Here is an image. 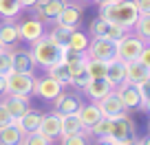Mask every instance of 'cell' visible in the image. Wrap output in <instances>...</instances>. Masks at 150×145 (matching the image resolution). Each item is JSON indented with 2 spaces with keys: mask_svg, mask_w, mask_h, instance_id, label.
<instances>
[{
  "mask_svg": "<svg viewBox=\"0 0 150 145\" xmlns=\"http://www.w3.org/2000/svg\"><path fill=\"white\" fill-rule=\"evenodd\" d=\"M7 95V79L5 75H0V97H5Z\"/></svg>",
  "mask_w": 150,
  "mask_h": 145,
  "instance_id": "cell-41",
  "label": "cell"
},
{
  "mask_svg": "<svg viewBox=\"0 0 150 145\" xmlns=\"http://www.w3.org/2000/svg\"><path fill=\"white\" fill-rule=\"evenodd\" d=\"M0 42L5 44L7 48L16 46V44L20 42V35H18V24L13 22V20H2L0 22Z\"/></svg>",
  "mask_w": 150,
  "mask_h": 145,
  "instance_id": "cell-20",
  "label": "cell"
},
{
  "mask_svg": "<svg viewBox=\"0 0 150 145\" xmlns=\"http://www.w3.org/2000/svg\"><path fill=\"white\" fill-rule=\"evenodd\" d=\"M77 117H80L82 125L88 130V127L93 125V123H97L104 114H102V110H99L97 103L91 101V103H80V108H77Z\"/></svg>",
  "mask_w": 150,
  "mask_h": 145,
  "instance_id": "cell-16",
  "label": "cell"
},
{
  "mask_svg": "<svg viewBox=\"0 0 150 145\" xmlns=\"http://www.w3.org/2000/svg\"><path fill=\"white\" fill-rule=\"evenodd\" d=\"M47 73H49V77H53V79H57L60 84H69V79H71V75H69V66H66V62H57V64H53V66H49L47 68Z\"/></svg>",
  "mask_w": 150,
  "mask_h": 145,
  "instance_id": "cell-30",
  "label": "cell"
},
{
  "mask_svg": "<svg viewBox=\"0 0 150 145\" xmlns=\"http://www.w3.org/2000/svg\"><path fill=\"white\" fill-rule=\"evenodd\" d=\"M106 81L112 86V88H117L119 84L126 81V62L122 60H110L108 62V70H106Z\"/></svg>",
  "mask_w": 150,
  "mask_h": 145,
  "instance_id": "cell-17",
  "label": "cell"
},
{
  "mask_svg": "<svg viewBox=\"0 0 150 145\" xmlns=\"http://www.w3.org/2000/svg\"><path fill=\"white\" fill-rule=\"evenodd\" d=\"M11 73V55H9V48L0 53V75H7Z\"/></svg>",
  "mask_w": 150,
  "mask_h": 145,
  "instance_id": "cell-36",
  "label": "cell"
},
{
  "mask_svg": "<svg viewBox=\"0 0 150 145\" xmlns=\"http://www.w3.org/2000/svg\"><path fill=\"white\" fill-rule=\"evenodd\" d=\"M38 0H20V5H22V9H31L33 5H35Z\"/></svg>",
  "mask_w": 150,
  "mask_h": 145,
  "instance_id": "cell-42",
  "label": "cell"
},
{
  "mask_svg": "<svg viewBox=\"0 0 150 145\" xmlns=\"http://www.w3.org/2000/svg\"><path fill=\"white\" fill-rule=\"evenodd\" d=\"M137 145H150V134L146 136V139H139V141H137Z\"/></svg>",
  "mask_w": 150,
  "mask_h": 145,
  "instance_id": "cell-46",
  "label": "cell"
},
{
  "mask_svg": "<svg viewBox=\"0 0 150 145\" xmlns=\"http://www.w3.org/2000/svg\"><path fill=\"white\" fill-rule=\"evenodd\" d=\"M106 70H108V62L86 57V75L91 79H106Z\"/></svg>",
  "mask_w": 150,
  "mask_h": 145,
  "instance_id": "cell-26",
  "label": "cell"
},
{
  "mask_svg": "<svg viewBox=\"0 0 150 145\" xmlns=\"http://www.w3.org/2000/svg\"><path fill=\"white\" fill-rule=\"evenodd\" d=\"M40 121H42V114L38 112V110H31V108L16 119V123L20 125V130H22L24 134H27V132H35L38 127H40Z\"/></svg>",
  "mask_w": 150,
  "mask_h": 145,
  "instance_id": "cell-23",
  "label": "cell"
},
{
  "mask_svg": "<svg viewBox=\"0 0 150 145\" xmlns=\"http://www.w3.org/2000/svg\"><path fill=\"white\" fill-rule=\"evenodd\" d=\"M62 90H64V84H60L57 79H53V77H49V75L35 79V84H33V95H38V97L44 99V101H53Z\"/></svg>",
  "mask_w": 150,
  "mask_h": 145,
  "instance_id": "cell-9",
  "label": "cell"
},
{
  "mask_svg": "<svg viewBox=\"0 0 150 145\" xmlns=\"http://www.w3.org/2000/svg\"><path fill=\"white\" fill-rule=\"evenodd\" d=\"M88 134L95 136V139H108V136H110V119L102 117L97 123H93V125L88 127Z\"/></svg>",
  "mask_w": 150,
  "mask_h": 145,
  "instance_id": "cell-31",
  "label": "cell"
},
{
  "mask_svg": "<svg viewBox=\"0 0 150 145\" xmlns=\"http://www.w3.org/2000/svg\"><path fill=\"white\" fill-rule=\"evenodd\" d=\"M20 11H22L20 0H0V18L13 20L20 15Z\"/></svg>",
  "mask_w": 150,
  "mask_h": 145,
  "instance_id": "cell-27",
  "label": "cell"
},
{
  "mask_svg": "<svg viewBox=\"0 0 150 145\" xmlns=\"http://www.w3.org/2000/svg\"><path fill=\"white\" fill-rule=\"evenodd\" d=\"M29 51H31V57H33V62H35L38 66L49 68V66H53V64H57V62L64 60L66 46L53 42L51 38H47V33H44L40 40H35L33 44H29Z\"/></svg>",
  "mask_w": 150,
  "mask_h": 145,
  "instance_id": "cell-2",
  "label": "cell"
},
{
  "mask_svg": "<svg viewBox=\"0 0 150 145\" xmlns=\"http://www.w3.org/2000/svg\"><path fill=\"white\" fill-rule=\"evenodd\" d=\"M141 108H144L146 112H148V114H150V95H148V97H146V99H144V103H141Z\"/></svg>",
  "mask_w": 150,
  "mask_h": 145,
  "instance_id": "cell-44",
  "label": "cell"
},
{
  "mask_svg": "<svg viewBox=\"0 0 150 145\" xmlns=\"http://www.w3.org/2000/svg\"><path fill=\"white\" fill-rule=\"evenodd\" d=\"M99 18H104L106 22H115L126 29H132V24L139 18V11H137L135 0H117V2L99 7Z\"/></svg>",
  "mask_w": 150,
  "mask_h": 145,
  "instance_id": "cell-1",
  "label": "cell"
},
{
  "mask_svg": "<svg viewBox=\"0 0 150 145\" xmlns=\"http://www.w3.org/2000/svg\"><path fill=\"white\" fill-rule=\"evenodd\" d=\"M86 57H91V60H104V62L115 60V42H110L106 38H91L88 48H86Z\"/></svg>",
  "mask_w": 150,
  "mask_h": 145,
  "instance_id": "cell-6",
  "label": "cell"
},
{
  "mask_svg": "<svg viewBox=\"0 0 150 145\" xmlns=\"http://www.w3.org/2000/svg\"><path fill=\"white\" fill-rule=\"evenodd\" d=\"M137 60H139L141 64L150 70V44H144V48H141V53H139V57H137Z\"/></svg>",
  "mask_w": 150,
  "mask_h": 145,
  "instance_id": "cell-38",
  "label": "cell"
},
{
  "mask_svg": "<svg viewBox=\"0 0 150 145\" xmlns=\"http://www.w3.org/2000/svg\"><path fill=\"white\" fill-rule=\"evenodd\" d=\"M108 24H110V22H106L104 18H99V15H97V18L88 24V33H91L88 38H104L106 31H108Z\"/></svg>",
  "mask_w": 150,
  "mask_h": 145,
  "instance_id": "cell-33",
  "label": "cell"
},
{
  "mask_svg": "<svg viewBox=\"0 0 150 145\" xmlns=\"http://www.w3.org/2000/svg\"><path fill=\"white\" fill-rule=\"evenodd\" d=\"M150 70L141 64L139 60H132V62H126V81L128 84H141V81L148 77Z\"/></svg>",
  "mask_w": 150,
  "mask_h": 145,
  "instance_id": "cell-22",
  "label": "cell"
},
{
  "mask_svg": "<svg viewBox=\"0 0 150 145\" xmlns=\"http://www.w3.org/2000/svg\"><path fill=\"white\" fill-rule=\"evenodd\" d=\"M132 31H135L137 38H141L146 44H150V15H139L137 22L132 24Z\"/></svg>",
  "mask_w": 150,
  "mask_h": 145,
  "instance_id": "cell-29",
  "label": "cell"
},
{
  "mask_svg": "<svg viewBox=\"0 0 150 145\" xmlns=\"http://www.w3.org/2000/svg\"><path fill=\"white\" fill-rule=\"evenodd\" d=\"M2 103H5V108L16 119L29 110V99L27 97H18V95H5V97H2Z\"/></svg>",
  "mask_w": 150,
  "mask_h": 145,
  "instance_id": "cell-24",
  "label": "cell"
},
{
  "mask_svg": "<svg viewBox=\"0 0 150 145\" xmlns=\"http://www.w3.org/2000/svg\"><path fill=\"white\" fill-rule=\"evenodd\" d=\"M5 79H7V95H18V97H27V99L33 95V84H35L33 73L11 70L5 75Z\"/></svg>",
  "mask_w": 150,
  "mask_h": 145,
  "instance_id": "cell-3",
  "label": "cell"
},
{
  "mask_svg": "<svg viewBox=\"0 0 150 145\" xmlns=\"http://www.w3.org/2000/svg\"><path fill=\"white\" fill-rule=\"evenodd\" d=\"M9 55H11V70H18V73H33V62L31 51L27 48H9Z\"/></svg>",
  "mask_w": 150,
  "mask_h": 145,
  "instance_id": "cell-13",
  "label": "cell"
},
{
  "mask_svg": "<svg viewBox=\"0 0 150 145\" xmlns=\"http://www.w3.org/2000/svg\"><path fill=\"white\" fill-rule=\"evenodd\" d=\"M135 123H132V119L128 117L126 112L119 114V117L110 119V136L108 139L115 141V143H126V141H135L137 134H135Z\"/></svg>",
  "mask_w": 150,
  "mask_h": 145,
  "instance_id": "cell-5",
  "label": "cell"
},
{
  "mask_svg": "<svg viewBox=\"0 0 150 145\" xmlns=\"http://www.w3.org/2000/svg\"><path fill=\"white\" fill-rule=\"evenodd\" d=\"M75 2H80V5H84V2H93V0H75Z\"/></svg>",
  "mask_w": 150,
  "mask_h": 145,
  "instance_id": "cell-48",
  "label": "cell"
},
{
  "mask_svg": "<svg viewBox=\"0 0 150 145\" xmlns=\"http://www.w3.org/2000/svg\"><path fill=\"white\" fill-rule=\"evenodd\" d=\"M5 48H7V46H5V44H2V42H0V53H2V51H5Z\"/></svg>",
  "mask_w": 150,
  "mask_h": 145,
  "instance_id": "cell-49",
  "label": "cell"
},
{
  "mask_svg": "<svg viewBox=\"0 0 150 145\" xmlns=\"http://www.w3.org/2000/svg\"><path fill=\"white\" fill-rule=\"evenodd\" d=\"M119 145H137V139L135 141H126V143H119Z\"/></svg>",
  "mask_w": 150,
  "mask_h": 145,
  "instance_id": "cell-47",
  "label": "cell"
},
{
  "mask_svg": "<svg viewBox=\"0 0 150 145\" xmlns=\"http://www.w3.org/2000/svg\"><path fill=\"white\" fill-rule=\"evenodd\" d=\"M13 121H16V117L5 108V103L0 101V125H9V123H13Z\"/></svg>",
  "mask_w": 150,
  "mask_h": 145,
  "instance_id": "cell-37",
  "label": "cell"
},
{
  "mask_svg": "<svg viewBox=\"0 0 150 145\" xmlns=\"http://www.w3.org/2000/svg\"><path fill=\"white\" fill-rule=\"evenodd\" d=\"M88 33L80 31V29H73L69 35V42H66V48L69 51H75V53H86V48H88Z\"/></svg>",
  "mask_w": 150,
  "mask_h": 145,
  "instance_id": "cell-25",
  "label": "cell"
},
{
  "mask_svg": "<svg viewBox=\"0 0 150 145\" xmlns=\"http://www.w3.org/2000/svg\"><path fill=\"white\" fill-rule=\"evenodd\" d=\"M62 143L60 145H88V134L80 132V134H69V136H60Z\"/></svg>",
  "mask_w": 150,
  "mask_h": 145,
  "instance_id": "cell-35",
  "label": "cell"
},
{
  "mask_svg": "<svg viewBox=\"0 0 150 145\" xmlns=\"http://www.w3.org/2000/svg\"><path fill=\"white\" fill-rule=\"evenodd\" d=\"M20 145H53V141L35 130V132H27L22 136V141H20Z\"/></svg>",
  "mask_w": 150,
  "mask_h": 145,
  "instance_id": "cell-32",
  "label": "cell"
},
{
  "mask_svg": "<svg viewBox=\"0 0 150 145\" xmlns=\"http://www.w3.org/2000/svg\"><path fill=\"white\" fill-rule=\"evenodd\" d=\"M139 15H150V0H135Z\"/></svg>",
  "mask_w": 150,
  "mask_h": 145,
  "instance_id": "cell-39",
  "label": "cell"
},
{
  "mask_svg": "<svg viewBox=\"0 0 150 145\" xmlns=\"http://www.w3.org/2000/svg\"><path fill=\"white\" fill-rule=\"evenodd\" d=\"M97 7H104V5H110V2H117V0H93Z\"/></svg>",
  "mask_w": 150,
  "mask_h": 145,
  "instance_id": "cell-45",
  "label": "cell"
},
{
  "mask_svg": "<svg viewBox=\"0 0 150 145\" xmlns=\"http://www.w3.org/2000/svg\"><path fill=\"white\" fill-rule=\"evenodd\" d=\"M44 33H47V27H44L42 20H38V18H27L22 22H18V35L22 42L33 44L35 40L42 38Z\"/></svg>",
  "mask_w": 150,
  "mask_h": 145,
  "instance_id": "cell-8",
  "label": "cell"
},
{
  "mask_svg": "<svg viewBox=\"0 0 150 145\" xmlns=\"http://www.w3.org/2000/svg\"><path fill=\"white\" fill-rule=\"evenodd\" d=\"M148 134H150V121H148Z\"/></svg>",
  "mask_w": 150,
  "mask_h": 145,
  "instance_id": "cell-50",
  "label": "cell"
},
{
  "mask_svg": "<svg viewBox=\"0 0 150 145\" xmlns=\"http://www.w3.org/2000/svg\"><path fill=\"white\" fill-rule=\"evenodd\" d=\"M95 145H117V143L110 141V139H97V141H95Z\"/></svg>",
  "mask_w": 150,
  "mask_h": 145,
  "instance_id": "cell-43",
  "label": "cell"
},
{
  "mask_svg": "<svg viewBox=\"0 0 150 145\" xmlns=\"http://www.w3.org/2000/svg\"><path fill=\"white\" fill-rule=\"evenodd\" d=\"M66 2H69V0H38L31 9H33V13H35L38 20H42V22L47 24V22H53V20L57 18V13L64 9Z\"/></svg>",
  "mask_w": 150,
  "mask_h": 145,
  "instance_id": "cell-7",
  "label": "cell"
},
{
  "mask_svg": "<svg viewBox=\"0 0 150 145\" xmlns=\"http://www.w3.org/2000/svg\"><path fill=\"white\" fill-rule=\"evenodd\" d=\"M97 106H99V110H102V114H104V117H108V119H115V117H119V114L126 112V108H124L122 99H119V95L115 92V90L108 92L104 99H99Z\"/></svg>",
  "mask_w": 150,
  "mask_h": 145,
  "instance_id": "cell-12",
  "label": "cell"
},
{
  "mask_svg": "<svg viewBox=\"0 0 150 145\" xmlns=\"http://www.w3.org/2000/svg\"><path fill=\"white\" fill-rule=\"evenodd\" d=\"M137 88H139V92H141V97H144V99L150 95V73H148V77H146L141 84H137Z\"/></svg>",
  "mask_w": 150,
  "mask_h": 145,
  "instance_id": "cell-40",
  "label": "cell"
},
{
  "mask_svg": "<svg viewBox=\"0 0 150 145\" xmlns=\"http://www.w3.org/2000/svg\"><path fill=\"white\" fill-rule=\"evenodd\" d=\"M60 125H62V134H60V136L80 134V132H86V134H88V130H86V127L82 125V121H80V117H77V112H71V114H60Z\"/></svg>",
  "mask_w": 150,
  "mask_h": 145,
  "instance_id": "cell-19",
  "label": "cell"
},
{
  "mask_svg": "<svg viewBox=\"0 0 150 145\" xmlns=\"http://www.w3.org/2000/svg\"><path fill=\"white\" fill-rule=\"evenodd\" d=\"M112 90H115V88H112V86L108 84L106 79H91L88 84L84 86L86 97H88L91 101H95V103H97L99 99H104L108 92H112Z\"/></svg>",
  "mask_w": 150,
  "mask_h": 145,
  "instance_id": "cell-18",
  "label": "cell"
},
{
  "mask_svg": "<svg viewBox=\"0 0 150 145\" xmlns=\"http://www.w3.org/2000/svg\"><path fill=\"white\" fill-rule=\"evenodd\" d=\"M126 33H130V29H126V27H122V24H115V22H110L108 24V31H106V35L104 38L106 40H110V42H117V40H122Z\"/></svg>",
  "mask_w": 150,
  "mask_h": 145,
  "instance_id": "cell-34",
  "label": "cell"
},
{
  "mask_svg": "<svg viewBox=\"0 0 150 145\" xmlns=\"http://www.w3.org/2000/svg\"><path fill=\"white\" fill-rule=\"evenodd\" d=\"M144 44H146V42H144L141 38H137L135 33H126L122 40H117V42H115V57H117V60H122V62H132V60H137V57H139Z\"/></svg>",
  "mask_w": 150,
  "mask_h": 145,
  "instance_id": "cell-4",
  "label": "cell"
},
{
  "mask_svg": "<svg viewBox=\"0 0 150 145\" xmlns=\"http://www.w3.org/2000/svg\"><path fill=\"white\" fill-rule=\"evenodd\" d=\"M53 22L62 24V27H69V29H77V24L82 22V7L80 5H73V2H66L64 9L57 13V18L53 20Z\"/></svg>",
  "mask_w": 150,
  "mask_h": 145,
  "instance_id": "cell-11",
  "label": "cell"
},
{
  "mask_svg": "<svg viewBox=\"0 0 150 145\" xmlns=\"http://www.w3.org/2000/svg\"><path fill=\"white\" fill-rule=\"evenodd\" d=\"M24 132L20 130L18 123H9V125H0V145H20Z\"/></svg>",
  "mask_w": 150,
  "mask_h": 145,
  "instance_id": "cell-21",
  "label": "cell"
},
{
  "mask_svg": "<svg viewBox=\"0 0 150 145\" xmlns=\"http://www.w3.org/2000/svg\"><path fill=\"white\" fill-rule=\"evenodd\" d=\"M38 132H40V134H44L47 139H51V141L60 139V134H62L60 114H57V112L42 114V121H40V127H38Z\"/></svg>",
  "mask_w": 150,
  "mask_h": 145,
  "instance_id": "cell-14",
  "label": "cell"
},
{
  "mask_svg": "<svg viewBox=\"0 0 150 145\" xmlns=\"http://www.w3.org/2000/svg\"><path fill=\"white\" fill-rule=\"evenodd\" d=\"M115 92L119 95V99H122V103H124L126 110H139L141 103H144V97H141L139 88H137L135 84L124 81V84H119L117 88H115Z\"/></svg>",
  "mask_w": 150,
  "mask_h": 145,
  "instance_id": "cell-10",
  "label": "cell"
},
{
  "mask_svg": "<svg viewBox=\"0 0 150 145\" xmlns=\"http://www.w3.org/2000/svg\"><path fill=\"white\" fill-rule=\"evenodd\" d=\"M80 97H75V95H69L62 90L55 99H53V112L57 114H71V112H77V108H80Z\"/></svg>",
  "mask_w": 150,
  "mask_h": 145,
  "instance_id": "cell-15",
  "label": "cell"
},
{
  "mask_svg": "<svg viewBox=\"0 0 150 145\" xmlns=\"http://www.w3.org/2000/svg\"><path fill=\"white\" fill-rule=\"evenodd\" d=\"M71 31H73V29H69V27H62V24H55V22H53V27L47 31V38H51L53 42H57V44H62V46H66Z\"/></svg>",
  "mask_w": 150,
  "mask_h": 145,
  "instance_id": "cell-28",
  "label": "cell"
}]
</instances>
